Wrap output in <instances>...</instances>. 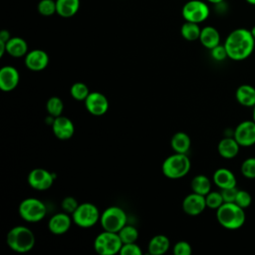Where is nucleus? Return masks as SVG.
Listing matches in <instances>:
<instances>
[{
	"label": "nucleus",
	"instance_id": "obj_1",
	"mask_svg": "<svg viewBox=\"0 0 255 255\" xmlns=\"http://www.w3.org/2000/svg\"><path fill=\"white\" fill-rule=\"evenodd\" d=\"M223 45L229 59L233 61H242L247 59L253 53L255 39L251 30L237 28L229 33Z\"/></svg>",
	"mask_w": 255,
	"mask_h": 255
},
{
	"label": "nucleus",
	"instance_id": "obj_2",
	"mask_svg": "<svg viewBox=\"0 0 255 255\" xmlns=\"http://www.w3.org/2000/svg\"><path fill=\"white\" fill-rule=\"evenodd\" d=\"M36 238L33 231L24 225L11 228L6 236L8 247L17 253H26L35 246Z\"/></svg>",
	"mask_w": 255,
	"mask_h": 255
},
{
	"label": "nucleus",
	"instance_id": "obj_3",
	"mask_svg": "<svg viewBox=\"0 0 255 255\" xmlns=\"http://www.w3.org/2000/svg\"><path fill=\"white\" fill-rule=\"evenodd\" d=\"M216 218L222 227L234 230L243 226L246 216L244 208L240 207L235 202H224L216 209Z\"/></svg>",
	"mask_w": 255,
	"mask_h": 255
},
{
	"label": "nucleus",
	"instance_id": "obj_4",
	"mask_svg": "<svg viewBox=\"0 0 255 255\" xmlns=\"http://www.w3.org/2000/svg\"><path fill=\"white\" fill-rule=\"evenodd\" d=\"M190 166L191 162L186 153L174 152L163 160L161 170L165 177L169 179H179L189 172Z\"/></svg>",
	"mask_w": 255,
	"mask_h": 255
},
{
	"label": "nucleus",
	"instance_id": "obj_5",
	"mask_svg": "<svg viewBox=\"0 0 255 255\" xmlns=\"http://www.w3.org/2000/svg\"><path fill=\"white\" fill-rule=\"evenodd\" d=\"M123 242L118 232L104 230L95 238L94 248L100 255H115L120 253Z\"/></svg>",
	"mask_w": 255,
	"mask_h": 255
},
{
	"label": "nucleus",
	"instance_id": "obj_6",
	"mask_svg": "<svg viewBox=\"0 0 255 255\" xmlns=\"http://www.w3.org/2000/svg\"><path fill=\"white\" fill-rule=\"evenodd\" d=\"M20 217L27 222L41 221L47 214V207L43 201L35 197L22 200L18 207Z\"/></svg>",
	"mask_w": 255,
	"mask_h": 255
},
{
	"label": "nucleus",
	"instance_id": "obj_7",
	"mask_svg": "<svg viewBox=\"0 0 255 255\" xmlns=\"http://www.w3.org/2000/svg\"><path fill=\"white\" fill-rule=\"evenodd\" d=\"M128 221L127 213L120 206H110L101 213L100 223L104 230L111 232H119Z\"/></svg>",
	"mask_w": 255,
	"mask_h": 255
},
{
	"label": "nucleus",
	"instance_id": "obj_8",
	"mask_svg": "<svg viewBox=\"0 0 255 255\" xmlns=\"http://www.w3.org/2000/svg\"><path fill=\"white\" fill-rule=\"evenodd\" d=\"M101 213L98 207L90 202H84L79 204L77 209L72 214L73 223L82 228L93 227L98 221H100Z\"/></svg>",
	"mask_w": 255,
	"mask_h": 255
},
{
	"label": "nucleus",
	"instance_id": "obj_9",
	"mask_svg": "<svg viewBox=\"0 0 255 255\" xmlns=\"http://www.w3.org/2000/svg\"><path fill=\"white\" fill-rule=\"evenodd\" d=\"M210 14L208 5L201 0L187 1L181 10V15L185 21L200 24L204 22Z\"/></svg>",
	"mask_w": 255,
	"mask_h": 255
},
{
	"label": "nucleus",
	"instance_id": "obj_10",
	"mask_svg": "<svg viewBox=\"0 0 255 255\" xmlns=\"http://www.w3.org/2000/svg\"><path fill=\"white\" fill-rule=\"evenodd\" d=\"M55 177L56 175L51 171L42 167H37L29 172L27 181L33 189L42 191L49 189L53 185Z\"/></svg>",
	"mask_w": 255,
	"mask_h": 255
},
{
	"label": "nucleus",
	"instance_id": "obj_11",
	"mask_svg": "<svg viewBox=\"0 0 255 255\" xmlns=\"http://www.w3.org/2000/svg\"><path fill=\"white\" fill-rule=\"evenodd\" d=\"M233 137L240 146H251L255 144V122L243 121L234 130Z\"/></svg>",
	"mask_w": 255,
	"mask_h": 255
},
{
	"label": "nucleus",
	"instance_id": "obj_12",
	"mask_svg": "<svg viewBox=\"0 0 255 255\" xmlns=\"http://www.w3.org/2000/svg\"><path fill=\"white\" fill-rule=\"evenodd\" d=\"M87 111L96 117L105 115L109 110V101L107 97L100 92H91L85 100Z\"/></svg>",
	"mask_w": 255,
	"mask_h": 255
},
{
	"label": "nucleus",
	"instance_id": "obj_13",
	"mask_svg": "<svg viewBox=\"0 0 255 255\" xmlns=\"http://www.w3.org/2000/svg\"><path fill=\"white\" fill-rule=\"evenodd\" d=\"M51 127L54 135L61 140L70 139L75 132V126L73 122L65 116L54 118Z\"/></svg>",
	"mask_w": 255,
	"mask_h": 255
},
{
	"label": "nucleus",
	"instance_id": "obj_14",
	"mask_svg": "<svg viewBox=\"0 0 255 255\" xmlns=\"http://www.w3.org/2000/svg\"><path fill=\"white\" fill-rule=\"evenodd\" d=\"M206 207L205 196L193 191L186 195L182 201V210L190 216L199 215L204 211Z\"/></svg>",
	"mask_w": 255,
	"mask_h": 255
},
{
	"label": "nucleus",
	"instance_id": "obj_15",
	"mask_svg": "<svg viewBox=\"0 0 255 255\" xmlns=\"http://www.w3.org/2000/svg\"><path fill=\"white\" fill-rule=\"evenodd\" d=\"M26 67L34 72H40L47 68L49 64V55L41 49H34L25 56Z\"/></svg>",
	"mask_w": 255,
	"mask_h": 255
},
{
	"label": "nucleus",
	"instance_id": "obj_16",
	"mask_svg": "<svg viewBox=\"0 0 255 255\" xmlns=\"http://www.w3.org/2000/svg\"><path fill=\"white\" fill-rule=\"evenodd\" d=\"M20 75L13 66H4L0 70V89L3 92L15 90L19 84Z\"/></svg>",
	"mask_w": 255,
	"mask_h": 255
},
{
	"label": "nucleus",
	"instance_id": "obj_17",
	"mask_svg": "<svg viewBox=\"0 0 255 255\" xmlns=\"http://www.w3.org/2000/svg\"><path fill=\"white\" fill-rule=\"evenodd\" d=\"M72 222L73 219L69 215V213L59 212L54 214L50 218L48 222V228L51 233L55 235H62L65 234L70 229Z\"/></svg>",
	"mask_w": 255,
	"mask_h": 255
},
{
	"label": "nucleus",
	"instance_id": "obj_18",
	"mask_svg": "<svg viewBox=\"0 0 255 255\" xmlns=\"http://www.w3.org/2000/svg\"><path fill=\"white\" fill-rule=\"evenodd\" d=\"M213 182L220 189L235 187L236 186V177L233 172L227 168L221 167L214 171L212 176Z\"/></svg>",
	"mask_w": 255,
	"mask_h": 255
},
{
	"label": "nucleus",
	"instance_id": "obj_19",
	"mask_svg": "<svg viewBox=\"0 0 255 255\" xmlns=\"http://www.w3.org/2000/svg\"><path fill=\"white\" fill-rule=\"evenodd\" d=\"M235 98L241 106L253 108L255 106V88L251 85L243 84L237 88Z\"/></svg>",
	"mask_w": 255,
	"mask_h": 255
},
{
	"label": "nucleus",
	"instance_id": "obj_20",
	"mask_svg": "<svg viewBox=\"0 0 255 255\" xmlns=\"http://www.w3.org/2000/svg\"><path fill=\"white\" fill-rule=\"evenodd\" d=\"M199 41L203 47L211 50L220 44V34L215 27L205 26L201 28Z\"/></svg>",
	"mask_w": 255,
	"mask_h": 255
},
{
	"label": "nucleus",
	"instance_id": "obj_21",
	"mask_svg": "<svg viewBox=\"0 0 255 255\" xmlns=\"http://www.w3.org/2000/svg\"><path fill=\"white\" fill-rule=\"evenodd\" d=\"M6 53L13 58L25 57L28 53V44L21 37H11L6 43Z\"/></svg>",
	"mask_w": 255,
	"mask_h": 255
},
{
	"label": "nucleus",
	"instance_id": "obj_22",
	"mask_svg": "<svg viewBox=\"0 0 255 255\" xmlns=\"http://www.w3.org/2000/svg\"><path fill=\"white\" fill-rule=\"evenodd\" d=\"M239 147L240 145L234 137H224L219 141L217 145V150L220 156L230 159L238 154Z\"/></svg>",
	"mask_w": 255,
	"mask_h": 255
},
{
	"label": "nucleus",
	"instance_id": "obj_23",
	"mask_svg": "<svg viewBox=\"0 0 255 255\" xmlns=\"http://www.w3.org/2000/svg\"><path fill=\"white\" fill-rule=\"evenodd\" d=\"M169 247L170 242L168 237L163 234H158L149 240L147 244V251L148 254L151 255H162L168 251Z\"/></svg>",
	"mask_w": 255,
	"mask_h": 255
},
{
	"label": "nucleus",
	"instance_id": "obj_24",
	"mask_svg": "<svg viewBox=\"0 0 255 255\" xmlns=\"http://www.w3.org/2000/svg\"><path fill=\"white\" fill-rule=\"evenodd\" d=\"M57 14L63 18H70L80 9V0H56Z\"/></svg>",
	"mask_w": 255,
	"mask_h": 255
},
{
	"label": "nucleus",
	"instance_id": "obj_25",
	"mask_svg": "<svg viewBox=\"0 0 255 255\" xmlns=\"http://www.w3.org/2000/svg\"><path fill=\"white\" fill-rule=\"evenodd\" d=\"M170 145L174 152L186 153L190 148L191 139L187 133L183 131H177L172 135Z\"/></svg>",
	"mask_w": 255,
	"mask_h": 255
},
{
	"label": "nucleus",
	"instance_id": "obj_26",
	"mask_svg": "<svg viewBox=\"0 0 255 255\" xmlns=\"http://www.w3.org/2000/svg\"><path fill=\"white\" fill-rule=\"evenodd\" d=\"M190 187L193 192L205 196L209 191H211V181L206 175L198 174L192 178Z\"/></svg>",
	"mask_w": 255,
	"mask_h": 255
},
{
	"label": "nucleus",
	"instance_id": "obj_27",
	"mask_svg": "<svg viewBox=\"0 0 255 255\" xmlns=\"http://www.w3.org/2000/svg\"><path fill=\"white\" fill-rule=\"evenodd\" d=\"M201 28L197 23L188 22L185 21L181 28H180V34L186 41H195L199 40Z\"/></svg>",
	"mask_w": 255,
	"mask_h": 255
},
{
	"label": "nucleus",
	"instance_id": "obj_28",
	"mask_svg": "<svg viewBox=\"0 0 255 255\" xmlns=\"http://www.w3.org/2000/svg\"><path fill=\"white\" fill-rule=\"evenodd\" d=\"M46 110L48 114L54 118L62 116L64 110V103L59 97L53 96L48 99L46 103Z\"/></svg>",
	"mask_w": 255,
	"mask_h": 255
},
{
	"label": "nucleus",
	"instance_id": "obj_29",
	"mask_svg": "<svg viewBox=\"0 0 255 255\" xmlns=\"http://www.w3.org/2000/svg\"><path fill=\"white\" fill-rule=\"evenodd\" d=\"M118 233H119V235L121 237V240H122L123 244L133 243L138 238V231H137V229L134 226L128 225V224H126Z\"/></svg>",
	"mask_w": 255,
	"mask_h": 255
},
{
	"label": "nucleus",
	"instance_id": "obj_30",
	"mask_svg": "<svg viewBox=\"0 0 255 255\" xmlns=\"http://www.w3.org/2000/svg\"><path fill=\"white\" fill-rule=\"evenodd\" d=\"M90 93L91 92L89 90V87L82 82L74 83L70 88V94L72 98L77 101H85Z\"/></svg>",
	"mask_w": 255,
	"mask_h": 255
},
{
	"label": "nucleus",
	"instance_id": "obj_31",
	"mask_svg": "<svg viewBox=\"0 0 255 255\" xmlns=\"http://www.w3.org/2000/svg\"><path fill=\"white\" fill-rule=\"evenodd\" d=\"M205 202H206V206L208 208L216 210L224 203V200H223L221 192L209 191L205 195Z\"/></svg>",
	"mask_w": 255,
	"mask_h": 255
},
{
	"label": "nucleus",
	"instance_id": "obj_32",
	"mask_svg": "<svg viewBox=\"0 0 255 255\" xmlns=\"http://www.w3.org/2000/svg\"><path fill=\"white\" fill-rule=\"evenodd\" d=\"M38 12L43 16H52L57 13L55 0H40L37 5Z\"/></svg>",
	"mask_w": 255,
	"mask_h": 255
},
{
	"label": "nucleus",
	"instance_id": "obj_33",
	"mask_svg": "<svg viewBox=\"0 0 255 255\" xmlns=\"http://www.w3.org/2000/svg\"><path fill=\"white\" fill-rule=\"evenodd\" d=\"M241 173L246 178H255V157H248L242 162Z\"/></svg>",
	"mask_w": 255,
	"mask_h": 255
},
{
	"label": "nucleus",
	"instance_id": "obj_34",
	"mask_svg": "<svg viewBox=\"0 0 255 255\" xmlns=\"http://www.w3.org/2000/svg\"><path fill=\"white\" fill-rule=\"evenodd\" d=\"M237 205H239L242 208H247L249 207V205L252 202V196L251 194L246 191V190H238L236 197H235V201H234Z\"/></svg>",
	"mask_w": 255,
	"mask_h": 255
},
{
	"label": "nucleus",
	"instance_id": "obj_35",
	"mask_svg": "<svg viewBox=\"0 0 255 255\" xmlns=\"http://www.w3.org/2000/svg\"><path fill=\"white\" fill-rule=\"evenodd\" d=\"M78 206H79V202L73 196H66L61 202V207L63 211L69 214H73Z\"/></svg>",
	"mask_w": 255,
	"mask_h": 255
},
{
	"label": "nucleus",
	"instance_id": "obj_36",
	"mask_svg": "<svg viewBox=\"0 0 255 255\" xmlns=\"http://www.w3.org/2000/svg\"><path fill=\"white\" fill-rule=\"evenodd\" d=\"M174 255H190L192 253L191 245L186 241H178L172 248Z\"/></svg>",
	"mask_w": 255,
	"mask_h": 255
},
{
	"label": "nucleus",
	"instance_id": "obj_37",
	"mask_svg": "<svg viewBox=\"0 0 255 255\" xmlns=\"http://www.w3.org/2000/svg\"><path fill=\"white\" fill-rule=\"evenodd\" d=\"M140 247L135 243H126L123 244L122 249L120 251L121 255H141Z\"/></svg>",
	"mask_w": 255,
	"mask_h": 255
},
{
	"label": "nucleus",
	"instance_id": "obj_38",
	"mask_svg": "<svg viewBox=\"0 0 255 255\" xmlns=\"http://www.w3.org/2000/svg\"><path fill=\"white\" fill-rule=\"evenodd\" d=\"M210 55L215 61H223L226 58H228L224 45H220V44L210 50Z\"/></svg>",
	"mask_w": 255,
	"mask_h": 255
},
{
	"label": "nucleus",
	"instance_id": "obj_39",
	"mask_svg": "<svg viewBox=\"0 0 255 255\" xmlns=\"http://www.w3.org/2000/svg\"><path fill=\"white\" fill-rule=\"evenodd\" d=\"M237 191H238V189L235 186V187H229V188L221 189L220 192L222 194L224 202H234Z\"/></svg>",
	"mask_w": 255,
	"mask_h": 255
},
{
	"label": "nucleus",
	"instance_id": "obj_40",
	"mask_svg": "<svg viewBox=\"0 0 255 255\" xmlns=\"http://www.w3.org/2000/svg\"><path fill=\"white\" fill-rule=\"evenodd\" d=\"M10 38H11V36H10V32L8 30H5V29L1 30V32H0V41L7 43L10 40Z\"/></svg>",
	"mask_w": 255,
	"mask_h": 255
},
{
	"label": "nucleus",
	"instance_id": "obj_41",
	"mask_svg": "<svg viewBox=\"0 0 255 255\" xmlns=\"http://www.w3.org/2000/svg\"><path fill=\"white\" fill-rule=\"evenodd\" d=\"M5 52H6V43L0 41V57H3Z\"/></svg>",
	"mask_w": 255,
	"mask_h": 255
},
{
	"label": "nucleus",
	"instance_id": "obj_42",
	"mask_svg": "<svg viewBox=\"0 0 255 255\" xmlns=\"http://www.w3.org/2000/svg\"><path fill=\"white\" fill-rule=\"evenodd\" d=\"M207 2H209V3H212V4H221L224 0H206Z\"/></svg>",
	"mask_w": 255,
	"mask_h": 255
},
{
	"label": "nucleus",
	"instance_id": "obj_43",
	"mask_svg": "<svg viewBox=\"0 0 255 255\" xmlns=\"http://www.w3.org/2000/svg\"><path fill=\"white\" fill-rule=\"evenodd\" d=\"M250 5H255V0H245Z\"/></svg>",
	"mask_w": 255,
	"mask_h": 255
},
{
	"label": "nucleus",
	"instance_id": "obj_44",
	"mask_svg": "<svg viewBox=\"0 0 255 255\" xmlns=\"http://www.w3.org/2000/svg\"><path fill=\"white\" fill-rule=\"evenodd\" d=\"M251 33H252V35H253V37H254V39H255V25L252 27V29H251Z\"/></svg>",
	"mask_w": 255,
	"mask_h": 255
},
{
	"label": "nucleus",
	"instance_id": "obj_45",
	"mask_svg": "<svg viewBox=\"0 0 255 255\" xmlns=\"http://www.w3.org/2000/svg\"><path fill=\"white\" fill-rule=\"evenodd\" d=\"M252 118H253L252 120L255 122V106L253 107V114H252Z\"/></svg>",
	"mask_w": 255,
	"mask_h": 255
}]
</instances>
